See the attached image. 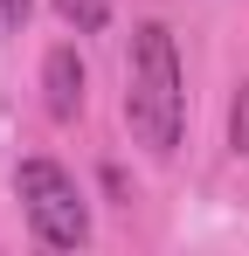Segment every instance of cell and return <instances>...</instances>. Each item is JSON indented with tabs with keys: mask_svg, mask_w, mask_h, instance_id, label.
Masks as SVG:
<instances>
[{
	"mask_svg": "<svg viewBox=\"0 0 249 256\" xmlns=\"http://www.w3.org/2000/svg\"><path fill=\"white\" fill-rule=\"evenodd\" d=\"M124 125L132 138L173 160L180 152V132H187V76H180V48L166 21H138L132 28V56H124Z\"/></svg>",
	"mask_w": 249,
	"mask_h": 256,
	"instance_id": "6da1fadb",
	"label": "cell"
},
{
	"mask_svg": "<svg viewBox=\"0 0 249 256\" xmlns=\"http://www.w3.org/2000/svg\"><path fill=\"white\" fill-rule=\"evenodd\" d=\"M14 201L28 214L42 250H83L90 242V201H83L76 173L56 160H21L14 166Z\"/></svg>",
	"mask_w": 249,
	"mask_h": 256,
	"instance_id": "7a4b0ae2",
	"label": "cell"
},
{
	"mask_svg": "<svg viewBox=\"0 0 249 256\" xmlns=\"http://www.w3.org/2000/svg\"><path fill=\"white\" fill-rule=\"evenodd\" d=\"M83 84H90V76H83V56L70 42H56L48 56H42V104H48L56 125H70V118L83 111Z\"/></svg>",
	"mask_w": 249,
	"mask_h": 256,
	"instance_id": "3957f363",
	"label": "cell"
},
{
	"mask_svg": "<svg viewBox=\"0 0 249 256\" xmlns=\"http://www.w3.org/2000/svg\"><path fill=\"white\" fill-rule=\"evenodd\" d=\"M56 14H62L76 35H104V21H111V0H56Z\"/></svg>",
	"mask_w": 249,
	"mask_h": 256,
	"instance_id": "277c9868",
	"label": "cell"
},
{
	"mask_svg": "<svg viewBox=\"0 0 249 256\" xmlns=\"http://www.w3.org/2000/svg\"><path fill=\"white\" fill-rule=\"evenodd\" d=\"M228 146H236V152H249V90L236 97V111H228Z\"/></svg>",
	"mask_w": 249,
	"mask_h": 256,
	"instance_id": "5b68a950",
	"label": "cell"
},
{
	"mask_svg": "<svg viewBox=\"0 0 249 256\" xmlns=\"http://www.w3.org/2000/svg\"><path fill=\"white\" fill-rule=\"evenodd\" d=\"M28 14H35V0H0V21H7V28H14V35H21V28H28Z\"/></svg>",
	"mask_w": 249,
	"mask_h": 256,
	"instance_id": "8992f818",
	"label": "cell"
}]
</instances>
